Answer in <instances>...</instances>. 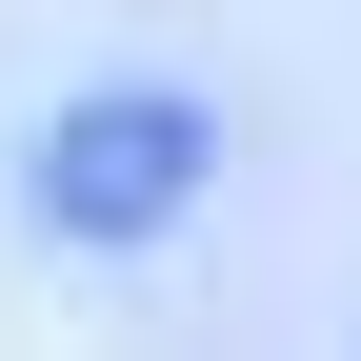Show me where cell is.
<instances>
[{
  "label": "cell",
  "instance_id": "obj_1",
  "mask_svg": "<svg viewBox=\"0 0 361 361\" xmlns=\"http://www.w3.org/2000/svg\"><path fill=\"white\" fill-rule=\"evenodd\" d=\"M221 180V121L180 101V80H80L61 121H40V161H20V201L61 221L80 261H121V241H161L180 201Z\"/></svg>",
  "mask_w": 361,
  "mask_h": 361
}]
</instances>
